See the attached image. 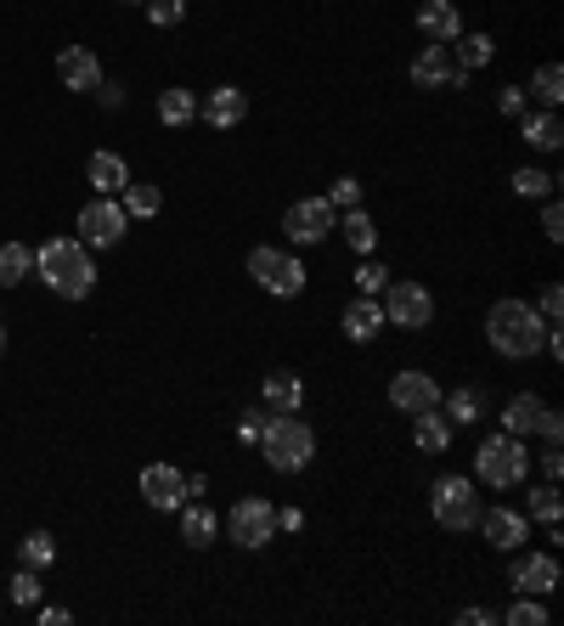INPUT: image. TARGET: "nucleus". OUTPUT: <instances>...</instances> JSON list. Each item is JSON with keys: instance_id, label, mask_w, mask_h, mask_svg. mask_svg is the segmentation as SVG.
<instances>
[{"instance_id": "obj_13", "label": "nucleus", "mask_w": 564, "mask_h": 626, "mask_svg": "<svg viewBox=\"0 0 564 626\" xmlns=\"http://www.w3.org/2000/svg\"><path fill=\"white\" fill-rule=\"evenodd\" d=\"M141 503L159 508V514H175L186 503V474L170 468V463H148L141 468Z\"/></svg>"}, {"instance_id": "obj_30", "label": "nucleus", "mask_w": 564, "mask_h": 626, "mask_svg": "<svg viewBox=\"0 0 564 626\" xmlns=\"http://www.w3.org/2000/svg\"><path fill=\"white\" fill-rule=\"evenodd\" d=\"M531 96H536L542 108L558 114V102H564V68H558V63H542V68L531 74Z\"/></svg>"}, {"instance_id": "obj_25", "label": "nucleus", "mask_w": 564, "mask_h": 626, "mask_svg": "<svg viewBox=\"0 0 564 626\" xmlns=\"http://www.w3.org/2000/svg\"><path fill=\"white\" fill-rule=\"evenodd\" d=\"M334 231H345V244H350L356 255H372V249H379V226H372V215H367L361 204H356V209H345Z\"/></svg>"}, {"instance_id": "obj_33", "label": "nucleus", "mask_w": 564, "mask_h": 626, "mask_svg": "<svg viewBox=\"0 0 564 626\" xmlns=\"http://www.w3.org/2000/svg\"><path fill=\"white\" fill-rule=\"evenodd\" d=\"M18 559H23V570H45V564L57 559V542L45 537V531H29V537L18 542Z\"/></svg>"}, {"instance_id": "obj_37", "label": "nucleus", "mask_w": 564, "mask_h": 626, "mask_svg": "<svg viewBox=\"0 0 564 626\" xmlns=\"http://www.w3.org/2000/svg\"><path fill=\"white\" fill-rule=\"evenodd\" d=\"M356 288H361V294H372V300H379L384 288H390V271H384L379 260H361V271H356Z\"/></svg>"}, {"instance_id": "obj_35", "label": "nucleus", "mask_w": 564, "mask_h": 626, "mask_svg": "<svg viewBox=\"0 0 564 626\" xmlns=\"http://www.w3.org/2000/svg\"><path fill=\"white\" fill-rule=\"evenodd\" d=\"M513 192H520V198H547V192H553V175L547 170H513Z\"/></svg>"}, {"instance_id": "obj_41", "label": "nucleus", "mask_w": 564, "mask_h": 626, "mask_svg": "<svg viewBox=\"0 0 564 626\" xmlns=\"http://www.w3.org/2000/svg\"><path fill=\"white\" fill-rule=\"evenodd\" d=\"M558 311H564V288L547 282V288H542V300H536V316H542L547 327H558Z\"/></svg>"}, {"instance_id": "obj_40", "label": "nucleus", "mask_w": 564, "mask_h": 626, "mask_svg": "<svg viewBox=\"0 0 564 626\" xmlns=\"http://www.w3.org/2000/svg\"><path fill=\"white\" fill-rule=\"evenodd\" d=\"M327 204H334V209H356V204H361V181H356V175H339L334 192H327Z\"/></svg>"}, {"instance_id": "obj_17", "label": "nucleus", "mask_w": 564, "mask_h": 626, "mask_svg": "<svg viewBox=\"0 0 564 626\" xmlns=\"http://www.w3.org/2000/svg\"><path fill=\"white\" fill-rule=\"evenodd\" d=\"M417 34L430 40V45H452V40L463 34L457 0H423V7H417Z\"/></svg>"}, {"instance_id": "obj_47", "label": "nucleus", "mask_w": 564, "mask_h": 626, "mask_svg": "<svg viewBox=\"0 0 564 626\" xmlns=\"http://www.w3.org/2000/svg\"><path fill=\"white\" fill-rule=\"evenodd\" d=\"M542 468H547V479H558V474H564V457H558V446H547V452H542Z\"/></svg>"}, {"instance_id": "obj_48", "label": "nucleus", "mask_w": 564, "mask_h": 626, "mask_svg": "<svg viewBox=\"0 0 564 626\" xmlns=\"http://www.w3.org/2000/svg\"><path fill=\"white\" fill-rule=\"evenodd\" d=\"M457 620H463V626H491V620H497V615H491V609H463V615H457Z\"/></svg>"}, {"instance_id": "obj_6", "label": "nucleus", "mask_w": 564, "mask_h": 626, "mask_svg": "<svg viewBox=\"0 0 564 626\" xmlns=\"http://www.w3.org/2000/svg\"><path fill=\"white\" fill-rule=\"evenodd\" d=\"M249 277L265 288V294H276V300H294V294H305V260H294V255H282V249H249Z\"/></svg>"}, {"instance_id": "obj_1", "label": "nucleus", "mask_w": 564, "mask_h": 626, "mask_svg": "<svg viewBox=\"0 0 564 626\" xmlns=\"http://www.w3.org/2000/svg\"><path fill=\"white\" fill-rule=\"evenodd\" d=\"M547 339V322L536 316L531 300H497L486 311V345L502 356V361H531Z\"/></svg>"}, {"instance_id": "obj_39", "label": "nucleus", "mask_w": 564, "mask_h": 626, "mask_svg": "<svg viewBox=\"0 0 564 626\" xmlns=\"http://www.w3.org/2000/svg\"><path fill=\"white\" fill-rule=\"evenodd\" d=\"M531 514H536L542 525H558V514H564V503H558V492H553V486H542V492H531Z\"/></svg>"}, {"instance_id": "obj_8", "label": "nucleus", "mask_w": 564, "mask_h": 626, "mask_svg": "<svg viewBox=\"0 0 564 626\" xmlns=\"http://www.w3.org/2000/svg\"><path fill=\"white\" fill-rule=\"evenodd\" d=\"M379 305H384V322H395V327H406V333H417V327L435 322V294H430L423 282H390Z\"/></svg>"}, {"instance_id": "obj_7", "label": "nucleus", "mask_w": 564, "mask_h": 626, "mask_svg": "<svg viewBox=\"0 0 564 626\" xmlns=\"http://www.w3.org/2000/svg\"><path fill=\"white\" fill-rule=\"evenodd\" d=\"M226 537L238 542V548H265L276 537V508L271 497H238L226 514Z\"/></svg>"}, {"instance_id": "obj_22", "label": "nucleus", "mask_w": 564, "mask_h": 626, "mask_svg": "<svg viewBox=\"0 0 564 626\" xmlns=\"http://www.w3.org/2000/svg\"><path fill=\"white\" fill-rule=\"evenodd\" d=\"M520 141H525V148H536V153H558V141H564L558 114H553V108H542V114H520Z\"/></svg>"}, {"instance_id": "obj_23", "label": "nucleus", "mask_w": 564, "mask_h": 626, "mask_svg": "<svg viewBox=\"0 0 564 626\" xmlns=\"http://www.w3.org/2000/svg\"><path fill=\"white\" fill-rule=\"evenodd\" d=\"M85 181L97 186L102 198H113V192H124V186H130V170H124V159H119V153H108V148H102V153H90Z\"/></svg>"}, {"instance_id": "obj_28", "label": "nucleus", "mask_w": 564, "mask_h": 626, "mask_svg": "<svg viewBox=\"0 0 564 626\" xmlns=\"http://www.w3.org/2000/svg\"><path fill=\"white\" fill-rule=\"evenodd\" d=\"M34 271V249L29 244H0V288H18Z\"/></svg>"}, {"instance_id": "obj_26", "label": "nucleus", "mask_w": 564, "mask_h": 626, "mask_svg": "<svg viewBox=\"0 0 564 626\" xmlns=\"http://www.w3.org/2000/svg\"><path fill=\"white\" fill-rule=\"evenodd\" d=\"M159 119H164L170 130H181V125H193V119H198V96H193V90H181V85L159 90Z\"/></svg>"}, {"instance_id": "obj_51", "label": "nucleus", "mask_w": 564, "mask_h": 626, "mask_svg": "<svg viewBox=\"0 0 564 626\" xmlns=\"http://www.w3.org/2000/svg\"><path fill=\"white\" fill-rule=\"evenodd\" d=\"M124 7H141V0H124Z\"/></svg>"}, {"instance_id": "obj_36", "label": "nucleus", "mask_w": 564, "mask_h": 626, "mask_svg": "<svg viewBox=\"0 0 564 626\" xmlns=\"http://www.w3.org/2000/svg\"><path fill=\"white\" fill-rule=\"evenodd\" d=\"M141 7H148V23L153 29H175L186 18V0H141Z\"/></svg>"}, {"instance_id": "obj_42", "label": "nucleus", "mask_w": 564, "mask_h": 626, "mask_svg": "<svg viewBox=\"0 0 564 626\" xmlns=\"http://www.w3.org/2000/svg\"><path fill=\"white\" fill-rule=\"evenodd\" d=\"M536 435H542V446H558V435H564V418L542 401V412H536Z\"/></svg>"}, {"instance_id": "obj_12", "label": "nucleus", "mask_w": 564, "mask_h": 626, "mask_svg": "<svg viewBox=\"0 0 564 626\" xmlns=\"http://www.w3.org/2000/svg\"><path fill=\"white\" fill-rule=\"evenodd\" d=\"M390 407H395V412H406V418L430 412V407H441V384H435L430 373L406 367V373H395V378H390Z\"/></svg>"}, {"instance_id": "obj_24", "label": "nucleus", "mask_w": 564, "mask_h": 626, "mask_svg": "<svg viewBox=\"0 0 564 626\" xmlns=\"http://www.w3.org/2000/svg\"><path fill=\"white\" fill-rule=\"evenodd\" d=\"M412 446H417V452H446V446H452V418H446L441 407L417 412V418H412Z\"/></svg>"}, {"instance_id": "obj_10", "label": "nucleus", "mask_w": 564, "mask_h": 626, "mask_svg": "<svg viewBox=\"0 0 564 626\" xmlns=\"http://www.w3.org/2000/svg\"><path fill=\"white\" fill-rule=\"evenodd\" d=\"M412 85L417 90H463L468 74L452 63V45H423V52L412 57Z\"/></svg>"}, {"instance_id": "obj_34", "label": "nucleus", "mask_w": 564, "mask_h": 626, "mask_svg": "<svg viewBox=\"0 0 564 626\" xmlns=\"http://www.w3.org/2000/svg\"><path fill=\"white\" fill-rule=\"evenodd\" d=\"M40 593H45V587H40V570H18V575H12V587H7V598L23 604V609H34Z\"/></svg>"}, {"instance_id": "obj_20", "label": "nucleus", "mask_w": 564, "mask_h": 626, "mask_svg": "<svg viewBox=\"0 0 564 626\" xmlns=\"http://www.w3.org/2000/svg\"><path fill=\"white\" fill-rule=\"evenodd\" d=\"M260 401H265L271 412H300V407H305V378H300V373H289V367L265 373V384H260Z\"/></svg>"}, {"instance_id": "obj_11", "label": "nucleus", "mask_w": 564, "mask_h": 626, "mask_svg": "<svg viewBox=\"0 0 564 626\" xmlns=\"http://www.w3.org/2000/svg\"><path fill=\"white\" fill-rule=\"evenodd\" d=\"M334 226H339V209L327 198H300V204H289V215H282V231H289L294 244H322Z\"/></svg>"}, {"instance_id": "obj_50", "label": "nucleus", "mask_w": 564, "mask_h": 626, "mask_svg": "<svg viewBox=\"0 0 564 626\" xmlns=\"http://www.w3.org/2000/svg\"><path fill=\"white\" fill-rule=\"evenodd\" d=\"M0 356H7V327H0Z\"/></svg>"}, {"instance_id": "obj_29", "label": "nucleus", "mask_w": 564, "mask_h": 626, "mask_svg": "<svg viewBox=\"0 0 564 626\" xmlns=\"http://www.w3.org/2000/svg\"><path fill=\"white\" fill-rule=\"evenodd\" d=\"M536 412H542V401L536 396H513L508 407H502V429H508V435H531V429H536Z\"/></svg>"}, {"instance_id": "obj_3", "label": "nucleus", "mask_w": 564, "mask_h": 626, "mask_svg": "<svg viewBox=\"0 0 564 626\" xmlns=\"http://www.w3.org/2000/svg\"><path fill=\"white\" fill-rule=\"evenodd\" d=\"M260 452L276 474H300L316 457V435H311V423L300 412H271L260 423Z\"/></svg>"}, {"instance_id": "obj_2", "label": "nucleus", "mask_w": 564, "mask_h": 626, "mask_svg": "<svg viewBox=\"0 0 564 626\" xmlns=\"http://www.w3.org/2000/svg\"><path fill=\"white\" fill-rule=\"evenodd\" d=\"M34 271L45 277V288L63 300H85L90 288H97V266H90V249L79 237H52V244H40L34 255Z\"/></svg>"}, {"instance_id": "obj_43", "label": "nucleus", "mask_w": 564, "mask_h": 626, "mask_svg": "<svg viewBox=\"0 0 564 626\" xmlns=\"http://www.w3.org/2000/svg\"><path fill=\"white\" fill-rule=\"evenodd\" d=\"M542 231H547V244H558V237H564V209H558L553 192H547V204H542Z\"/></svg>"}, {"instance_id": "obj_15", "label": "nucleus", "mask_w": 564, "mask_h": 626, "mask_svg": "<svg viewBox=\"0 0 564 626\" xmlns=\"http://www.w3.org/2000/svg\"><path fill=\"white\" fill-rule=\"evenodd\" d=\"M198 119H204L209 130H238V125L249 119V96H243L238 85H215L204 102H198Z\"/></svg>"}, {"instance_id": "obj_31", "label": "nucleus", "mask_w": 564, "mask_h": 626, "mask_svg": "<svg viewBox=\"0 0 564 626\" xmlns=\"http://www.w3.org/2000/svg\"><path fill=\"white\" fill-rule=\"evenodd\" d=\"M159 204H164V198H159V186H153V181H130V186H124V215H130V220L159 215Z\"/></svg>"}, {"instance_id": "obj_32", "label": "nucleus", "mask_w": 564, "mask_h": 626, "mask_svg": "<svg viewBox=\"0 0 564 626\" xmlns=\"http://www.w3.org/2000/svg\"><path fill=\"white\" fill-rule=\"evenodd\" d=\"M441 407H446V418H452V423H480V412H486V396H480V390H452Z\"/></svg>"}, {"instance_id": "obj_38", "label": "nucleus", "mask_w": 564, "mask_h": 626, "mask_svg": "<svg viewBox=\"0 0 564 626\" xmlns=\"http://www.w3.org/2000/svg\"><path fill=\"white\" fill-rule=\"evenodd\" d=\"M508 626H547V609H542V598H520V604H513L508 609Z\"/></svg>"}, {"instance_id": "obj_14", "label": "nucleus", "mask_w": 564, "mask_h": 626, "mask_svg": "<svg viewBox=\"0 0 564 626\" xmlns=\"http://www.w3.org/2000/svg\"><path fill=\"white\" fill-rule=\"evenodd\" d=\"M475 531H486V542L497 553H520L531 542V519L525 514H513V508H480V525Z\"/></svg>"}, {"instance_id": "obj_16", "label": "nucleus", "mask_w": 564, "mask_h": 626, "mask_svg": "<svg viewBox=\"0 0 564 626\" xmlns=\"http://www.w3.org/2000/svg\"><path fill=\"white\" fill-rule=\"evenodd\" d=\"M508 582L520 587V593H531V598H547L558 587V559L553 553H520V559H513V570H508Z\"/></svg>"}, {"instance_id": "obj_19", "label": "nucleus", "mask_w": 564, "mask_h": 626, "mask_svg": "<svg viewBox=\"0 0 564 626\" xmlns=\"http://www.w3.org/2000/svg\"><path fill=\"white\" fill-rule=\"evenodd\" d=\"M57 79H63L68 90H97V85H102V63H97V52H85V45H63Z\"/></svg>"}, {"instance_id": "obj_49", "label": "nucleus", "mask_w": 564, "mask_h": 626, "mask_svg": "<svg viewBox=\"0 0 564 626\" xmlns=\"http://www.w3.org/2000/svg\"><path fill=\"white\" fill-rule=\"evenodd\" d=\"M40 626H68V609H40Z\"/></svg>"}, {"instance_id": "obj_27", "label": "nucleus", "mask_w": 564, "mask_h": 626, "mask_svg": "<svg viewBox=\"0 0 564 626\" xmlns=\"http://www.w3.org/2000/svg\"><path fill=\"white\" fill-rule=\"evenodd\" d=\"M452 45H457L452 63H457L463 74H475V68H486V63L497 57V40H491V34H457Z\"/></svg>"}, {"instance_id": "obj_9", "label": "nucleus", "mask_w": 564, "mask_h": 626, "mask_svg": "<svg viewBox=\"0 0 564 626\" xmlns=\"http://www.w3.org/2000/svg\"><path fill=\"white\" fill-rule=\"evenodd\" d=\"M124 231H130V215L113 198H90L79 209V244L85 249H113V244H124Z\"/></svg>"}, {"instance_id": "obj_46", "label": "nucleus", "mask_w": 564, "mask_h": 626, "mask_svg": "<svg viewBox=\"0 0 564 626\" xmlns=\"http://www.w3.org/2000/svg\"><path fill=\"white\" fill-rule=\"evenodd\" d=\"M260 423H265L260 412H243V423H238V441H260Z\"/></svg>"}, {"instance_id": "obj_21", "label": "nucleus", "mask_w": 564, "mask_h": 626, "mask_svg": "<svg viewBox=\"0 0 564 626\" xmlns=\"http://www.w3.org/2000/svg\"><path fill=\"white\" fill-rule=\"evenodd\" d=\"M175 514H181V542H186V548H209V542H215V531H220L215 508H204V503H193V497H186Z\"/></svg>"}, {"instance_id": "obj_18", "label": "nucleus", "mask_w": 564, "mask_h": 626, "mask_svg": "<svg viewBox=\"0 0 564 626\" xmlns=\"http://www.w3.org/2000/svg\"><path fill=\"white\" fill-rule=\"evenodd\" d=\"M384 327H390V322H384V305L372 300V294H356V300L345 305V339H350V345H372Z\"/></svg>"}, {"instance_id": "obj_5", "label": "nucleus", "mask_w": 564, "mask_h": 626, "mask_svg": "<svg viewBox=\"0 0 564 626\" xmlns=\"http://www.w3.org/2000/svg\"><path fill=\"white\" fill-rule=\"evenodd\" d=\"M430 514L441 531H475L480 525V486L468 474H441L430 492Z\"/></svg>"}, {"instance_id": "obj_44", "label": "nucleus", "mask_w": 564, "mask_h": 626, "mask_svg": "<svg viewBox=\"0 0 564 626\" xmlns=\"http://www.w3.org/2000/svg\"><path fill=\"white\" fill-rule=\"evenodd\" d=\"M497 108H502L508 119H520V114H525V85H502V90H497Z\"/></svg>"}, {"instance_id": "obj_4", "label": "nucleus", "mask_w": 564, "mask_h": 626, "mask_svg": "<svg viewBox=\"0 0 564 626\" xmlns=\"http://www.w3.org/2000/svg\"><path fill=\"white\" fill-rule=\"evenodd\" d=\"M525 468H531V452H525V441L520 435H486L480 441V452H475V479H486L491 492H513L525 479Z\"/></svg>"}, {"instance_id": "obj_45", "label": "nucleus", "mask_w": 564, "mask_h": 626, "mask_svg": "<svg viewBox=\"0 0 564 626\" xmlns=\"http://www.w3.org/2000/svg\"><path fill=\"white\" fill-rule=\"evenodd\" d=\"M276 531H305V508H276Z\"/></svg>"}]
</instances>
